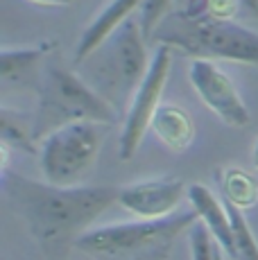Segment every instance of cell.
Instances as JSON below:
<instances>
[{
	"instance_id": "obj_10",
	"label": "cell",
	"mask_w": 258,
	"mask_h": 260,
	"mask_svg": "<svg viewBox=\"0 0 258 260\" xmlns=\"http://www.w3.org/2000/svg\"><path fill=\"white\" fill-rule=\"evenodd\" d=\"M138 5H143V0H111L95 16V21L82 32L79 43L75 48V63H82L84 59H91L122 27V23L129 21L132 12Z\"/></svg>"
},
{
	"instance_id": "obj_7",
	"label": "cell",
	"mask_w": 258,
	"mask_h": 260,
	"mask_svg": "<svg viewBox=\"0 0 258 260\" xmlns=\"http://www.w3.org/2000/svg\"><path fill=\"white\" fill-rule=\"evenodd\" d=\"M170 46H158L154 57L150 61L145 77H143L141 86L136 88L129 104V111L125 116V127L120 134V158L129 161V158L136 154L138 145H141L143 136H145L147 127H152V118H154L156 109L161 107L158 100L163 95L168 82V73H170Z\"/></svg>"
},
{
	"instance_id": "obj_21",
	"label": "cell",
	"mask_w": 258,
	"mask_h": 260,
	"mask_svg": "<svg viewBox=\"0 0 258 260\" xmlns=\"http://www.w3.org/2000/svg\"><path fill=\"white\" fill-rule=\"evenodd\" d=\"M254 168L258 170V143L254 145Z\"/></svg>"
},
{
	"instance_id": "obj_8",
	"label": "cell",
	"mask_w": 258,
	"mask_h": 260,
	"mask_svg": "<svg viewBox=\"0 0 258 260\" xmlns=\"http://www.w3.org/2000/svg\"><path fill=\"white\" fill-rule=\"evenodd\" d=\"M190 82L204 104L215 116H220L231 127H247L249 124V109L245 107L236 86L220 68L206 59H192L190 63Z\"/></svg>"
},
{
	"instance_id": "obj_16",
	"label": "cell",
	"mask_w": 258,
	"mask_h": 260,
	"mask_svg": "<svg viewBox=\"0 0 258 260\" xmlns=\"http://www.w3.org/2000/svg\"><path fill=\"white\" fill-rule=\"evenodd\" d=\"M227 213H229L231 226H233V244H236V260H258V244L251 233L249 224H247L245 215L238 206L224 202Z\"/></svg>"
},
{
	"instance_id": "obj_3",
	"label": "cell",
	"mask_w": 258,
	"mask_h": 260,
	"mask_svg": "<svg viewBox=\"0 0 258 260\" xmlns=\"http://www.w3.org/2000/svg\"><path fill=\"white\" fill-rule=\"evenodd\" d=\"M200 215L192 211L163 219H138L91 229L75 247L93 260H168L181 233L190 231Z\"/></svg>"
},
{
	"instance_id": "obj_23",
	"label": "cell",
	"mask_w": 258,
	"mask_h": 260,
	"mask_svg": "<svg viewBox=\"0 0 258 260\" xmlns=\"http://www.w3.org/2000/svg\"><path fill=\"white\" fill-rule=\"evenodd\" d=\"M215 260H222V251H220V247H217V256H215Z\"/></svg>"
},
{
	"instance_id": "obj_4",
	"label": "cell",
	"mask_w": 258,
	"mask_h": 260,
	"mask_svg": "<svg viewBox=\"0 0 258 260\" xmlns=\"http://www.w3.org/2000/svg\"><path fill=\"white\" fill-rule=\"evenodd\" d=\"M71 122H116V111L95 88L61 63H48L39 88V111L34 118V141L43 143L48 134Z\"/></svg>"
},
{
	"instance_id": "obj_12",
	"label": "cell",
	"mask_w": 258,
	"mask_h": 260,
	"mask_svg": "<svg viewBox=\"0 0 258 260\" xmlns=\"http://www.w3.org/2000/svg\"><path fill=\"white\" fill-rule=\"evenodd\" d=\"M152 129L163 143L175 152H181L192 143L195 124L186 109L175 104H161L152 118Z\"/></svg>"
},
{
	"instance_id": "obj_5",
	"label": "cell",
	"mask_w": 258,
	"mask_h": 260,
	"mask_svg": "<svg viewBox=\"0 0 258 260\" xmlns=\"http://www.w3.org/2000/svg\"><path fill=\"white\" fill-rule=\"evenodd\" d=\"M143 29L136 21L129 18L122 27L98 50L93 57V77L98 86L104 91V100L109 104H118L129 91L141 86L147 68V50L143 41Z\"/></svg>"
},
{
	"instance_id": "obj_19",
	"label": "cell",
	"mask_w": 258,
	"mask_h": 260,
	"mask_svg": "<svg viewBox=\"0 0 258 260\" xmlns=\"http://www.w3.org/2000/svg\"><path fill=\"white\" fill-rule=\"evenodd\" d=\"M238 3H240V7L245 9L249 16L258 18V0H238Z\"/></svg>"
},
{
	"instance_id": "obj_20",
	"label": "cell",
	"mask_w": 258,
	"mask_h": 260,
	"mask_svg": "<svg viewBox=\"0 0 258 260\" xmlns=\"http://www.w3.org/2000/svg\"><path fill=\"white\" fill-rule=\"evenodd\" d=\"M32 3H39V5H59L57 0H32Z\"/></svg>"
},
{
	"instance_id": "obj_6",
	"label": "cell",
	"mask_w": 258,
	"mask_h": 260,
	"mask_svg": "<svg viewBox=\"0 0 258 260\" xmlns=\"http://www.w3.org/2000/svg\"><path fill=\"white\" fill-rule=\"evenodd\" d=\"M102 129L98 122H71L54 129L41 143V170L46 183L73 188L95 163Z\"/></svg>"
},
{
	"instance_id": "obj_9",
	"label": "cell",
	"mask_w": 258,
	"mask_h": 260,
	"mask_svg": "<svg viewBox=\"0 0 258 260\" xmlns=\"http://www.w3.org/2000/svg\"><path fill=\"white\" fill-rule=\"evenodd\" d=\"M186 188L181 179L163 177L150 181L129 183L118 190V202L141 219H163L175 215V208L181 204Z\"/></svg>"
},
{
	"instance_id": "obj_22",
	"label": "cell",
	"mask_w": 258,
	"mask_h": 260,
	"mask_svg": "<svg viewBox=\"0 0 258 260\" xmlns=\"http://www.w3.org/2000/svg\"><path fill=\"white\" fill-rule=\"evenodd\" d=\"M57 3H59V5H73L75 0H57Z\"/></svg>"
},
{
	"instance_id": "obj_11",
	"label": "cell",
	"mask_w": 258,
	"mask_h": 260,
	"mask_svg": "<svg viewBox=\"0 0 258 260\" xmlns=\"http://www.w3.org/2000/svg\"><path fill=\"white\" fill-rule=\"evenodd\" d=\"M188 199H190L195 213L202 217V224L211 231L213 240L220 244V249H224L229 256L236 260V244H233V226L229 213H227L224 202L215 197L206 186L202 183H192L188 188Z\"/></svg>"
},
{
	"instance_id": "obj_17",
	"label": "cell",
	"mask_w": 258,
	"mask_h": 260,
	"mask_svg": "<svg viewBox=\"0 0 258 260\" xmlns=\"http://www.w3.org/2000/svg\"><path fill=\"white\" fill-rule=\"evenodd\" d=\"M168 9H170V0H143L141 29H143L145 41L147 39H154V32L158 29V25L168 16Z\"/></svg>"
},
{
	"instance_id": "obj_18",
	"label": "cell",
	"mask_w": 258,
	"mask_h": 260,
	"mask_svg": "<svg viewBox=\"0 0 258 260\" xmlns=\"http://www.w3.org/2000/svg\"><path fill=\"white\" fill-rule=\"evenodd\" d=\"M188 236H190L192 260H215L217 247H220V244L213 240L211 231H208L204 224H195V226L188 231Z\"/></svg>"
},
{
	"instance_id": "obj_1",
	"label": "cell",
	"mask_w": 258,
	"mask_h": 260,
	"mask_svg": "<svg viewBox=\"0 0 258 260\" xmlns=\"http://www.w3.org/2000/svg\"><path fill=\"white\" fill-rule=\"evenodd\" d=\"M3 188L46 260H68L86 229L118 202L120 190L113 186L59 188L9 174L7 170H3Z\"/></svg>"
},
{
	"instance_id": "obj_14",
	"label": "cell",
	"mask_w": 258,
	"mask_h": 260,
	"mask_svg": "<svg viewBox=\"0 0 258 260\" xmlns=\"http://www.w3.org/2000/svg\"><path fill=\"white\" fill-rule=\"evenodd\" d=\"M0 136H3V145H12L16 149H23L27 154L37 152V141H34V122L16 113L12 109L3 107L0 109Z\"/></svg>"
},
{
	"instance_id": "obj_2",
	"label": "cell",
	"mask_w": 258,
	"mask_h": 260,
	"mask_svg": "<svg viewBox=\"0 0 258 260\" xmlns=\"http://www.w3.org/2000/svg\"><path fill=\"white\" fill-rule=\"evenodd\" d=\"M154 41L158 46L179 48L192 59H227L258 66V34L254 29L208 14H168L154 32Z\"/></svg>"
},
{
	"instance_id": "obj_13",
	"label": "cell",
	"mask_w": 258,
	"mask_h": 260,
	"mask_svg": "<svg viewBox=\"0 0 258 260\" xmlns=\"http://www.w3.org/2000/svg\"><path fill=\"white\" fill-rule=\"evenodd\" d=\"M52 48H57V43H41L34 48H3L0 52V77L5 82H14V79H23L25 73H29L46 54L52 52Z\"/></svg>"
},
{
	"instance_id": "obj_15",
	"label": "cell",
	"mask_w": 258,
	"mask_h": 260,
	"mask_svg": "<svg viewBox=\"0 0 258 260\" xmlns=\"http://www.w3.org/2000/svg\"><path fill=\"white\" fill-rule=\"evenodd\" d=\"M222 194H224V202L245 211L258 202V181L245 170L229 168L222 174Z\"/></svg>"
}]
</instances>
